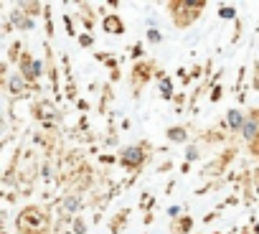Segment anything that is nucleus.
<instances>
[{"mask_svg":"<svg viewBox=\"0 0 259 234\" xmlns=\"http://www.w3.org/2000/svg\"><path fill=\"white\" fill-rule=\"evenodd\" d=\"M143 161H145V153H143V148H138V145L124 148V150H122V163H124V166H130V168L140 166Z\"/></svg>","mask_w":259,"mask_h":234,"instance_id":"nucleus-1","label":"nucleus"},{"mask_svg":"<svg viewBox=\"0 0 259 234\" xmlns=\"http://www.w3.org/2000/svg\"><path fill=\"white\" fill-rule=\"evenodd\" d=\"M246 120H249V117H244L239 109H231V112L226 114V125H229L231 130H239V133H241V128L246 125Z\"/></svg>","mask_w":259,"mask_h":234,"instance_id":"nucleus-2","label":"nucleus"},{"mask_svg":"<svg viewBox=\"0 0 259 234\" xmlns=\"http://www.w3.org/2000/svg\"><path fill=\"white\" fill-rule=\"evenodd\" d=\"M241 135H244L246 140H254V138L259 135V123H256V120H246V125L241 128Z\"/></svg>","mask_w":259,"mask_h":234,"instance_id":"nucleus-3","label":"nucleus"},{"mask_svg":"<svg viewBox=\"0 0 259 234\" xmlns=\"http://www.w3.org/2000/svg\"><path fill=\"white\" fill-rule=\"evenodd\" d=\"M23 89H26V84H23V79H21L18 74H13V76H11V92H13V94H21Z\"/></svg>","mask_w":259,"mask_h":234,"instance_id":"nucleus-4","label":"nucleus"},{"mask_svg":"<svg viewBox=\"0 0 259 234\" xmlns=\"http://www.w3.org/2000/svg\"><path fill=\"white\" fill-rule=\"evenodd\" d=\"M168 135H170V140H176V143H183V140H186V130H183V128H173Z\"/></svg>","mask_w":259,"mask_h":234,"instance_id":"nucleus-5","label":"nucleus"},{"mask_svg":"<svg viewBox=\"0 0 259 234\" xmlns=\"http://www.w3.org/2000/svg\"><path fill=\"white\" fill-rule=\"evenodd\" d=\"M104 28H107V31H119V21H117L114 16H109V18L104 21Z\"/></svg>","mask_w":259,"mask_h":234,"instance_id":"nucleus-6","label":"nucleus"},{"mask_svg":"<svg viewBox=\"0 0 259 234\" xmlns=\"http://www.w3.org/2000/svg\"><path fill=\"white\" fill-rule=\"evenodd\" d=\"M221 18H234V8H221Z\"/></svg>","mask_w":259,"mask_h":234,"instance_id":"nucleus-7","label":"nucleus"},{"mask_svg":"<svg viewBox=\"0 0 259 234\" xmlns=\"http://www.w3.org/2000/svg\"><path fill=\"white\" fill-rule=\"evenodd\" d=\"M160 89H163V92H165V97H170V89H173V87H170V82H168V79H165V82H163V84H160Z\"/></svg>","mask_w":259,"mask_h":234,"instance_id":"nucleus-8","label":"nucleus"},{"mask_svg":"<svg viewBox=\"0 0 259 234\" xmlns=\"http://www.w3.org/2000/svg\"><path fill=\"white\" fill-rule=\"evenodd\" d=\"M148 38H150L153 44H158V41H160V33H158V31H150V36H148Z\"/></svg>","mask_w":259,"mask_h":234,"instance_id":"nucleus-9","label":"nucleus"},{"mask_svg":"<svg viewBox=\"0 0 259 234\" xmlns=\"http://www.w3.org/2000/svg\"><path fill=\"white\" fill-rule=\"evenodd\" d=\"M196 158H198V150L191 148V150H188V161H196Z\"/></svg>","mask_w":259,"mask_h":234,"instance_id":"nucleus-10","label":"nucleus"}]
</instances>
